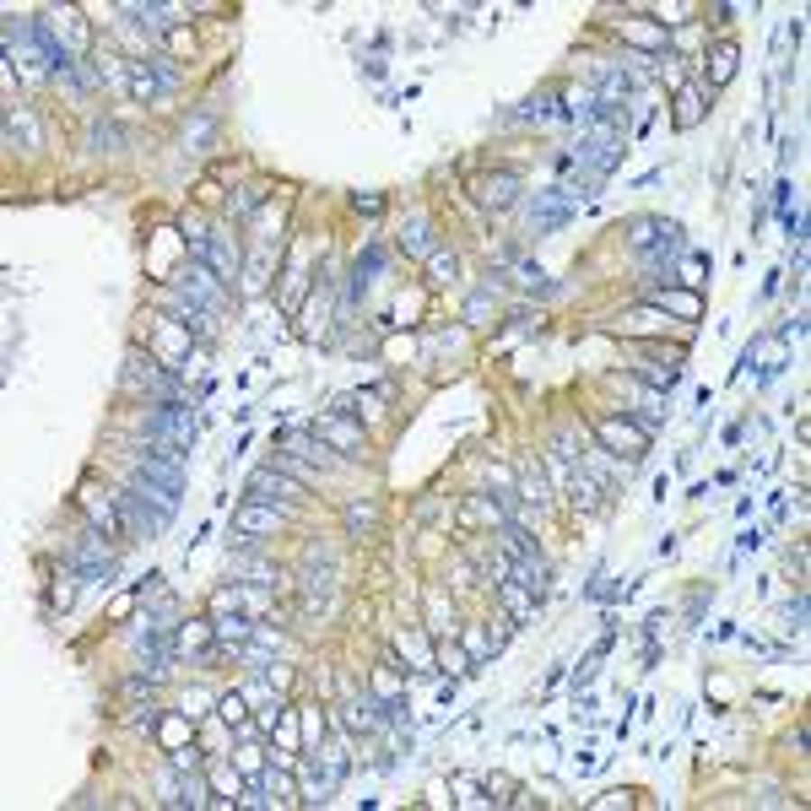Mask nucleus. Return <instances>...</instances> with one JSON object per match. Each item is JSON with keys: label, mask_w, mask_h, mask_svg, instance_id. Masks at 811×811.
<instances>
[{"label": "nucleus", "mask_w": 811, "mask_h": 811, "mask_svg": "<svg viewBox=\"0 0 811 811\" xmlns=\"http://www.w3.org/2000/svg\"><path fill=\"white\" fill-rule=\"evenodd\" d=\"M379 265H384V254L379 249H368V254H357V265H352V292H363L373 276H379Z\"/></svg>", "instance_id": "30"}, {"label": "nucleus", "mask_w": 811, "mask_h": 811, "mask_svg": "<svg viewBox=\"0 0 811 811\" xmlns=\"http://www.w3.org/2000/svg\"><path fill=\"white\" fill-rule=\"evenodd\" d=\"M601 482L590 476V471H574V482H568V498H574V509H585V514H595L601 509Z\"/></svg>", "instance_id": "22"}, {"label": "nucleus", "mask_w": 811, "mask_h": 811, "mask_svg": "<svg viewBox=\"0 0 811 811\" xmlns=\"http://www.w3.org/2000/svg\"><path fill=\"white\" fill-rule=\"evenodd\" d=\"M184 736H189V714H184V709H179V714H168V720L157 725V742H162L168 752H179V742H184Z\"/></svg>", "instance_id": "28"}, {"label": "nucleus", "mask_w": 811, "mask_h": 811, "mask_svg": "<svg viewBox=\"0 0 811 811\" xmlns=\"http://www.w3.org/2000/svg\"><path fill=\"white\" fill-rule=\"evenodd\" d=\"M114 503H119V514H124V525L135 530V536H162L168 530V509H157V503H146L141 493H114Z\"/></svg>", "instance_id": "8"}, {"label": "nucleus", "mask_w": 811, "mask_h": 811, "mask_svg": "<svg viewBox=\"0 0 811 811\" xmlns=\"http://www.w3.org/2000/svg\"><path fill=\"white\" fill-rule=\"evenodd\" d=\"M660 233H666V222H660V217H633V222H628V238H633L639 249H650Z\"/></svg>", "instance_id": "29"}, {"label": "nucleus", "mask_w": 811, "mask_h": 811, "mask_svg": "<svg viewBox=\"0 0 811 811\" xmlns=\"http://www.w3.org/2000/svg\"><path fill=\"white\" fill-rule=\"evenodd\" d=\"M70 574H76L81 585H114V558L103 552V536H97V530H87V541L76 547Z\"/></svg>", "instance_id": "5"}, {"label": "nucleus", "mask_w": 811, "mask_h": 811, "mask_svg": "<svg viewBox=\"0 0 811 811\" xmlns=\"http://www.w3.org/2000/svg\"><path fill=\"white\" fill-rule=\"evenodd\" d=\"M211 130H217V119H211V114H195V119L184 124V146H195V152H200V146L211 141Z\"/></svg>", "instance_id": "38"}, {"label": "nucleus", "mask_w": 811, "mask_h": 811, "mask_svg": "<svg viewBox=\"0 0 811 811\" xmlns=\"http://www.w3.org/2000/svg\"><path fill=\"white\" fill-rule=\"evenodd\" d=\"M520 281H525L530 292H552V281H547V271H541V265H520Z\"/></svg>", "instance_id": "41"}, {"label": "nucleus", "mask_w": 811, "mask_h": 811, "mask_svg": "<svg viewBox=\"0 0 811 811\" xmlns=\"http://www.w3.org/2000/svg\"><path fill=\"white\" fill-rule=\"evenodd\" d=\"M428 271H433V281H455V254H449V249H433V254H428Z\"/></svg>", "instance_id": "39"}, {"label": "nucleus", "mask_w": 811, "mask_h": 811, "mask_svg": "<svg viewBox=\"0 0 811 811\" xmlns=\"http://www.w3.org/2000/svg\"><path fill=\"white\" fill-rule=\"evenodd\" d=\"M281 520H287V514H281L276 503H254V498H244V503H238V514H233V530H238V536H260V541H265V536H276V530H281Z\"/></svg>", "instance_id": "10"}, {"label": "nucleus", "mask_w": 811, "mask_h": 811, "mask_svg": "<svg viewBox=\"0 0 811 811\" xmlns=\"http://www.w3.org/2000/svg\"><path fill=\"white\" fill-rule=\"evenodd\" d=\"M211 790H217V801H222V806H233V801H238V790H244L238 769H233V763H217V769H211Z\"/></svg>", "instance_id": "25"}, {"label": "nucleus", "mask_w": 811, "mask_h": 811, "mask_svg": "<svg viewBox=\"0 0 811 811\" xmlns=\"http://www.w3.org/2000/svg\"><path fill=\"white\" fill-rule=\"evenodd\" d=\"M168 314H173V325H184L189 336H211V309H200V303H189V298H173Z\"/></svg>", "instance_id": "18"}, {"label": "nucleus", "mask_w": 811, "mask_h": 811, "mask_svg": "<svg viewBox=\"0 0 811 811\" xmlns=\"http://www.w3.org/2000/svg\"><path fill=\"white\" fill-rule=\"evenodd\" d=\"M639 379L650 384V390H660V395H671L677 384H682V352H650L644 363H639Z\"/></svg>", "instance_id": "11"}, {"label": "nucleus", "mask_w": 811, "mask_h": 811, "mask_svg": "<svg viewBox=\"0 0 811 811\" xmlns=\"http://www.w3.org/2000/svg\"><path fill=\"white\" fill-rule=\"evenodd\" d=\"M319 752H325V774L341 785V779H346V763H352V758H346V742H325Z\"/></svg>", "instance_id": "37"}, {"label": "nucleus", "mask_w": 811, "mask_h": 811, "mask_svg": "<svg viewBox=\"0 0 811 811\" xmlns=\"http://www.w3.org/2000/svg\"><path fill=\"white\" fill-rule=\"evenodd\" d=\"M579 200H585V189H574V184L536 189V200H530V233H536V238H547V233H563V227L579 217Z\"/></svg>", "instance_id": "1"}, {"label": "nucleus", "mask_w": 811, "mask_h": 811, "mask_svg": "<svg viewBox=\"0 0 811 811\" xmlns=\"http://www.w3.org/2000/svg\"><path fill=\"white\" fill-rule=\"evenodd\" d=\"M217 714H222L227 725H244V720H249V698H244V693H222V698H217Z\"/></svg>", "instance_id": "36"}, {"label": "nucleus", "mask_w": 811, "mask_h": 811, "mask_svg": "<svg viewBox=\"0 0 811 811\" xmlns=\"http://www.w3.org/2000/svg\"><path fill=\"white\" fill-rule=\"evenodd\" d=\"M114 141H119L114 124H92V146H97V152H114Z\"/></svg>", "instance_id": "43"}, {"label": "nucleus", "mask_w": 811, "mask_h": 811, "mask_svg": "<svg viewBox=\"0 0 811 811\" xmlns=\"http://www.w3.org/2000/svg\"><path fill=\"white\" fill-rule=\"evenodd\" d=\"M655 309H660V314H682V319H698V314H704V298H698L693 287H660V292H655Z\"/></svg>", "instance_id": "15"}, {"label": "nucleus", "mask_w": 811, "mask_h": 811, "mask_svg": "<svg viewBox=\"0 0 811 811\" xmlns=\"http://www.w3.org/2000/svg\"><path fill=\"white\" fill-rule=\"evenodd\" d=\"M135 476H152V482H168V487H184V465H179V460H162V455H152L146 444L135 449Z\"/></svg>", "instance_id": "13"}, {"label": "nucleus", "mask_w": 811, "mask_h": 811, "mask_svg": "<svg viewBox=\"0 0 811 811\" xmlns=\"http://www.w3.org/2000/svg\"><path fill=\"white\" fill-rule=\"evenodd\" d=\"M487 309H493V298H487V292H476V298L465 303V319H471V325H482V319H487Z\"/></svg>", "instance_id": "44"}, {"label": "nucleus", "mask_w": 811, "mask_h": 811, "mask_svg": "<svg viewBox=\"0 0 811 811\" xmlns=\"http://www.w3.org/2000/svg\"><path fill=\"white\" fill-rule=\"evenodd\" d=\"M179 298H189V303H200V309L222 314V309H227V281H222L211 265L189 260V265H184V276H179Z\"/></svg>", "instance_id": "3"}, {"label": "nucleus", "mask_w": 811, "mask_h": 811, "mask_svg": "<svg viewBox=\"0 0 811 811\" xmlns=\"http://www.w3.org/2000/svg\"><path fill=\"white\" fill-rule=\"evenodd\" d=\"M736 60H742V54H736V43H720V49H714V87L736 81Z\"/></svg>", "instance_id": "31"}, {"label": "nucleus", "mask_w": 811, "mask_h": 811, "mask_svg": "<svg viewBox=\"0 0 811 811\" xmlns=\"http://www.w3.org/2000/svg\"><path fill=\"white\" fill-rule=\"evenodd\" d=\"M520 498H530V503H541V498H547V476H541V471H530V476L520 482Z\"/></svg>", "instance_id": "42"}, {"label": "nucleus", "mask_w": 811, "mask_h": 811, "mask_svg": "<svg viewBox=\"0 0 811 811\" xmlns=\"http://www.w3.org/2000/svg\"><path fill=\"white\" fill-rule=\"evenodd\" d=\"M276 265V244H260V254L249 260V292H260L265 287V271Z\"/></svg>", "instance_id": "33"}, {"label": "nucleus", "mask_w": 811, "mask_h": 811, "mask_svg": "<svg viewBox=\"0 0 811 811\" xmlns=\"http://www.w3.org/2000/svg\"><path fill=\"white\" fill-rule=\"evenodd\" d=\"M595 438H601L617 460H628V465L650 455V428H639L633 417H606V422L595 428Z\"/></svg>", "instance_id": "4"}, {"label": "nucleus", "mask_w": 811, "mask_h": 811, "mask_svg": "<svg viewBox=\"0 0 811 811\" xmlns=\"http://www.w3.org/2000/svg\"><path fill=\"white\" fill-rule=\"evenodd\" d=\"M498 595H503V606H509V622H536V595H530L520 579H503Z\"/></svg>", "instance_id": "17"}, {"label": "nucleus", "mask_w": 811, "mask_h": 811, "mask_svg": "<svg viewBox=\"0 0 811 811\" xmlns=\"http://www.w3.org/2000/svg\"><path fill=\"white\" fill-rule=\"evenodd\" d=\"M211 628H217V644H222V650H244V644L254 639V622H244L238 612H233V617H227V612L211 617Z\"/></svg>", "instance_id": "19"}, {"label": "nucleus", "mask_w": 811, "mask_h": 811, "mask_svg": "<svg viewBox=\"0 0 811 811\" xmlns=\"http://www.w3.org/2000/svg\"><path fill=\"white\" fill-rule=\"evenodd\" d=\"M704 276H709V254H687V260L677 265V281H682V287H704Z\"/></svg>", "instance_id": "34"}, {"label": "nucleus", "mask_w": 811, "mask_h": 811, "mask_svg": "<svg viewBox=\"0 0 811 811\" xmlns=\"http://www.w3.org/2000/svg\"><path fill=\"white\" fill-rule=\"evenodd\" d=\"M747 363H758L763 373L785 368V341H779V336H763V341H752V346H747Z\"/></svg>", "instance_id": "23"}, {"label": "nucleus", "mask_w": 811, "mask_h": 811, "mask_svg": "<svg viewBox=\"0 0 811 811\" xmlns=\"http://www.w3.org/2000/svg\"><path fill=\"white\" fill-rule=\"evenodd\" d=\"M677 254H687V233L677 227V222H666V233L650 244V254H644V271H660V265H671Z\"/></svg>", "instance_id": "12"}, {"label": "nucleus", "mask_w": 811, "mask_h": 811, "mask_svg": "<svg viewBox=\"0 0 811 811\" xmlns=\"http://www.w3.org/2000/svg\"><path fill=\"white\" fill-rule=\"evenodd\" d=\"M314 438H319V444H330V449H341V455H363V428H357L346 411L319 417V422H314Z\"/></svg>", "instance_id": "9"}, {"label": "nucleus", "mask_w": 811, "mask_h": 811, "mask_svg": "<svg viewBox=\"0 0 811 811\" xmlns=\"http://www.w3.org/2000/svg\"><path fill=\"white\" fill-rule=\"evenodd\" d=\"M70 601H76V574H65V579H60V585H54V606H60V612H65V606H70Z\"/></svg>", "instance_id": "45"}, {"label": "nucleus", "mask_w": 811, "mask_h": 811, "mask_svg": "<svg viewBox=\"0 0 811 811\" xmlns=\"http://www.w3.org/2000/svg\"><path fill=\"white\" fill-rule=\"evenodd\" d=\"M704 119V92L698 87H677V108H671V124L677 130H693Z\"/></svg>", "instance_id": "20"}, {"label": "nucleus", "mask_w": 811, "mask_h": 811, "mask_svg": "<svg viewBox=\"0 0 811 811\" xmlns=\"http://www.w3.org/2000/svg\"><path fill=\"white\" fill-rule=\"evenodd\" d=\"M135 103H152V97H162L168 87H162V76H157V65L152 60H130V87H124Z\"/></svg>", "instance_id": "14"}, {"label": "nucleus", "mask_w": 811, "mask_h": 811, "mask_svg": "<svg viewBox=\"0 0 811 811\" xmlns=\"http://www.w3.org/2000/svg\"><path fill=\"white\" fill-rule=\"evenodd\" d=\"M298 493H303V487H298V476H287L281 465H260V471L249 476V498H254V503H276V509H287Z\"/></svg>", "instance_id": "7"}, {"label": "nucleus", "mask_w": 811, "mask_h": 811, "mask_svg": "<svg viewBox=\"0 0 811 811\" xmlns=\"http://www.w3.org/2000/svg\"><path fill=\"white\" fill-rule=\"evenodd\" d=\"M260 790L271 796V806H292V801H303L287 769H265V774H260Z\"/></svg>", "instance_id": "21"}, {"label": "nucleus", "mask_w": 811, "mask_h": 811, "mask_svg": "<svg viewBox=\"0 0 811 811\" xmlns=\"http://www.w3.org/2000/svg\"><path fill=\"white\" fill-rule=\"evenodd\" d=\"M471 195H476V206H487V211H509V206L520 200V173H509V168L476 173V179H471Z\"/></svg>", "instance_id": "6"}, {"label": "nucleus", "mask_w": 811, "mask_h": 811, "mask_svg": "<svg viewBox=\"0 0 811 811\" xmlns=\"http://www.w3.org/2000/svg\"><path fill=\"white\" fill-rule=\"evenodd\" d=\"M352 206H357L363 217H379V211H384V200H379V195H363V189L352 195Z\"/></svg>", "instance_id": "46"}, {"label": "nucleus", "mask_w": 811, "mask_h": 811, "mask_svg": "<svg viewBox=\"0 0 811 811\" xmlns=\"http://www.w3.org/2000/svg\"><path fill=\"white\" fill-rule=\"evenodd\" d=\"M341 520H346V530H352V536H368V530L379 525V514H373L368 503H346V514H341Z\"/></svg>", "instance_id": "35"}, {"label": "nucleus", "mask_w": 811, "mask_h": 811, "mask_svg": "<svg viewBox=\"0 0 811 811\" xmlns=\"http://www.w3.org/2000/svg\"><path fill=\"white\" fill-rule=\"evenodd\" d=\"M401 655L411 660V671H433V650L422 633H401Z\"/></svg>", "instance_id": "27"}, {"label": "nucleus", "mask_w": 811, "mask_h": 811, "mask_svg": "<svg viewBox=\"0 0 811 811\" xmlns=\"http://www.w3.org/2000/svg\"><path fill=\"white\" fill-rule=\"evenodd\" d=\"M401 249L406 254H433V227L417 217V222H406V233H401Z\"/></svg>", "instance_id": "26"}, {"label": "nucleus", "mask_w": 811, "mask_h": 811, "mask_svg": "<svg viewBox=\"0 0 811 811\" xmlns=\"http://www.w3.org/2000/svg\"><path fill=\"white\" fill-rule=\"evenodd\" d=\"M16 130H22V141H27V146H38V119H32L27 108H16V114L5 119V141H16Z\"/></svg>", "instance_id": "32"}, {"label": "nucleus", "mask_w": 811, "mask_h": 811, "mask_svg": "<svg viewBox=\"0 0 811 811\" xmlns=\"http://www.w3.org/2000/svg\"><path fill=\"white\" fill-rule=\"evenodd\" d=\"M238 763H244V769H249V774H254V779H260V774H265V769H260V747H238Z\"/></svg>", "instance_id": "48"}, {"label": "nucleus", "mask_w": 811, "mask_h": 811, "mask_svg": "<svg viewBox=\"0 0 811 811\" xmlns=\"http://www.w3.org/2000/svg\"><path fill=\"white\" fill-rule=\"evenodd\" d=\"M195 433H200V422L189 417V406H184V401H162V406L146 417V438H157V444H179V449H189V444H195Z\"/></svg>", "instance_id": "2"}, {"label": "nucleus", "mask_w": 811, "mask_h": 811, "mask_svg": "<svg viewBox=\"0 0 811 811\" xmlns=\"http://www.w3.org/2000/svg\"><path fill=\"white\" fill-rule=\"evenodd\" d=\"M460 525H465V530H471V525H498V530H503V525H509V514H503V503H498L493 493H476V498L465 503Z\"/></svg>", "instance_id": "16"}, {"label": "nucleus", "mask_w": 811, "mask_h": 811, "mask_svg": "<svg viewBox=\"0 0 811 811\" xmlns=\"http://www.w3.org/2000/svg\"><path fill=\"white\" fill-rule=\"evenodd\" d=\"M319 325H325V298H314V303H309V325H303V336H319Z\"/></svg>", "instance_id": "47"}, {"label": "nucleus", "mask_w": 811, "mask_h": 811, "mask_svg": "<svg viewBox=\"0 0 811 811\" xmlns=\"http://www.w3.org/2000/svg\"><path fill=\"white\" fill-rule=\"evenodd\" d=\"M260 200H265V184H249L244 195H233V217H244V211H254Z\"/></svg>", "instance_id": "40"}, {"label": "nucleus", "mask_w": 811, "mask_h": 811, "mask_svg": "<svg viewBox=\"0 0 811 811\" xmlns=\"http://www.w3.org/2000/svg\"><path fill=\"white\" fill-rule=\"evenodd\" d=\"M622 38L650 49V60H655V49H666V27H650V22H622Z\"/></svg>", "instance_id": "24"}]
</instances>
